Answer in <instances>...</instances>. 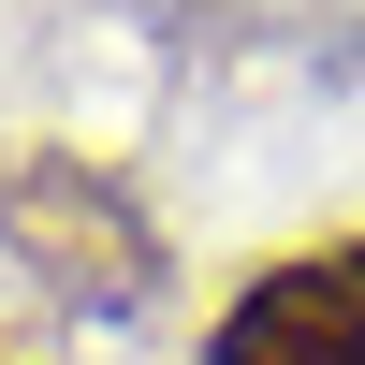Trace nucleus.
Here are the masks:
<instances>
[{"instance_id": "obj_1", "label": "nucleus", "mask_w": 365, "mask_h": 365, "mask_svg": "<svg viewBox=\"0 0 365 365\" xmlns=\"http://www.w3.org/2000/svg\"><path fill=\"white\" fill-rule=\"evenodd\" d=\"M0 249L44 292H73V307H146V278H161V234H146L132 190H117L103 161H73V146L0 161Z\"/></svg>"}, {"instance_id": "obj_2", "label": "nucleus", "mask_w": 365, "mask_h": 365, "mask_svg": "<svg viewBox=\"0 0 365 365\" xmlns=\"http://www.w3.org/2000/svg\"><path fill=\"white\" fill-rule=\"evenodd\" d=\"M205 365H365V234L351 249H307V263H263L220 307Z\"/></svg>"}]
</instances>
